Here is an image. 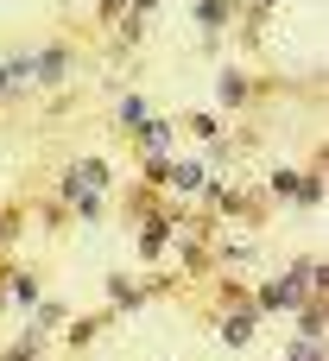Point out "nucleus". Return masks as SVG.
I'll return each instance as SVG.
<instances>
[{
  "instance_id": "3",
  "label": "nucleus",
  "mask_w": 329,
  "mask_h": 361,
  "mask_svg": "<svg viewBox=\"0 0 329 361\" xmlns=\"http://www.w3.org/2000/svg\"><path fill=\"white\" fill-rule=\"evenodd\" d=\"M197 19H203V25H222V19H228V6H222V0H203V6H197Z\"/></svg>"
},
{
  "instance_id": "2",
  "label": "nucleus",
  "mask_w": 329,
  "mask_h": 361,
  "mask_svg": "<svg viewBox=\"0 0 329 361\" xmlns=\"http://www.w3.org/2000/svg\"><path fill=\"white\" fill-rule=\"evenodd\" d=\"M165 140H171V127H165V121H152V127H146V133H139V146H146V152H159V146H165Z\"/></svg>"
},
{
  "instance_id": "5",
  "label": "nucleus",
  "mask_w": 329,
  "mask_h": 361,
  "mask_svg": "<svg viewBox=\"0 0 329 361\" xmlns=\"http://www.w3.org/2000/svg\"><path fill=\"white\" fill-rule=\"evenodd\" d=\"M101 6H108V13H114V6H120V0H101Z\"/></svg>"
},
{
  "instance_id": "1",
  "label": "nucleus",
  "mask_w": 329,
  "mask_h": 361,
  "mask_svg": "<svg viewBox=\"0 0 329 361\" xmlns=\"http://www.w3.org/2000/svg\"><path fill=\"white\" fill-rule=\"evenodd\" d=\"M32 70H38V76H44V82H51V76H63V51H44V57H38V63H32Z\"/></svg>"
},
{
  "instance_id": "4",
  "label": "nucleus",
  "mask_w": 329,
  "mask_h": 361,
  "mask_svg": "<svg viewBox=\"0 0 329 361\" xmlns=\"http://www.w3.org/2000/svg\"><path fill=\"white\" fill-rule=\"evenodd\" d=\"M6 82H13V76H6V70H0V95H6Z\"/></svg>"
}]
</instances>
